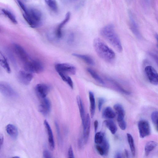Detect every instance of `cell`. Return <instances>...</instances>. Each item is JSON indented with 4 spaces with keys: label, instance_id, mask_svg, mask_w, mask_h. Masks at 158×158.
I'll use <instances>...</instances> for the list:
<instances>
[{
    "label": "cell",
    "instance_id": "cell-39",
    "mask_svg": "<svg viewBox=\"0 0 158 158\" xmlns=\"http://www.w3.org/2000/svg\"><path fill=\"white\" fill-rule=\"evenodd\" d=\"M68 157L69 158H74L73 148L71 146H70L69 148L68 151Z\"/></svg>",
    "mask_w": 158,
    "mask_h": 158
},
{
    "label": "cell",
    "instance_id": "cell-13",
    "mask_svg": "<svg viewBox=\"0 0 158 158\" xmlns=\"http://www.w3.org/2000/svg\"><path fill=\"white\" fill-rule=\"evenodd\" d=\"M82 125L83 128V141L85 143H86L89 136L90 127V119L89 114H87L86 116L84 122Z\"/></svg>",
    "mask_w": 158,
    "mask_h": 158
},
{
    "label": "cell",
    "instance_id": "cell-35",
    "mask_svg": "<svg viewBox=\"0 0 158 158\" xmlns=\"http://www.w3.org/2000/svg\"><path fill=\"white\" fill-rule=\"evenodd\" d=\"M6 53L8 56L9 59L10 60L12 63H13L15 66H16V63L15 59L11 52L8 49H7L6 50Z\"/></svg>",
    "mask_w": 158,
    "mask_h": 158
},
{
    "label": "cell",
    "instance_id": "cell-27",
    "mask_svg": "<svg viewBox=\"0 0 158 158\" xmlns=\"http://www.w3.org/2000/svg\"><path fill=\"white\" fill-rule=\"evenodd\" d=\"M114 108L116 112L118 117H124L125 112L123 106L120 104L117 103L114 105Z\"/></svg>",
    "mask_w": 158,
    "mask_h": 158
},
{
    "label": "cell",
    "instance_id": "cell-31",
    "mask_svg": "<svg viewBox=\"0 0 158 158\" xmlns=\"http://www.w3.org/2000/svg\"><path fill=\"white\" fill-rule=\"evenodd\" d=\"M2 11L10 20V21L15 24H16L17 23V22L15 19V16L10 11L5 10L4 9H2Z\"/></svg>",
    "mask_w": 158,
    "mask_h": 158
},
{
    "label": "cell",
    "instance_id": "cell-23",
    "mask_svg": "<svg viewBox=\"0 0 158 158\" xmlns=\"http://www.w3.org/2000/svg\"><path fill=\"white\" fill-rule=\"evenodd\" d=\"M104 123L112 134L115 133L117 130V127L113 120L108 119L105 120Z\"/></svg>",
    "mask_w": 158,
    "mask_h": 158
},
{
    "label": "cell",
    "instance_id": "cell-34",
    "mask_svg": "<svg viewBox=\"0 0 158 158\" xmlns=\"http://www.w3.org/2000/svg\"><path fill=\"white\" fill-rule=\"evenodd\" d=\"M117 121L120 128L123 130H125L126 128V123L124 118L117 117Z\"/></svg>",
    "mask_w": 158,
    "mask_h": 158
},
{
    "label": "cell",
    "instance_id": "cell-15",
    "mask_svg": "<svg viewBox=\"0 0 158 158\" xmlns=\"http://www.w3.org/2000/svg\"><path fill=\"white\" fill-rule=\"evenodd\" d=\"M44 124L48 136V142L49 148L51 150H53L55 148V145L52 129L46 120L44 121Z\"/></svg>",
    "mask_w": 158,
    "mask_h": 158
},
{
    "label": "cell",
    "instance_id": "cell-38",
    "mask_svg": "<svg viewBox=\"0 0 158 158\" xmlns=\"http://www.w3.org/2000/svg\"><path fill=\"white\" fill-rule=\"evenodd\" d=\"M43 157L44 158H51L52 157V155L50 152L48 150H44L43 152Z\"/></svg>",
    "mask_w": 158,
    "mask_h": 158
},
{
    "label": "cell",
    "instance_id": "cell-1",
    "mask_svg": "<svg viewBox=\"0 0 158 158\" xmlns=\"http://www.w3.org/2000/svg\"><path fill=\"white\" fill-rule=\"evenodd\" d=\"M100 34L118 52L122 51L123 48L120 40L113 24H109L103 27L101 30Z\"/></svg>",
    "mask_w": 158,
    "mask_h": 158
},
{
    "label": "cell",
    "instance_id": "cell-7",
    "mask_svg": "<svg viewBox=\"0 0 158 158\" xmlns=\"http://www.w3.org/2000/svg\"><path fill=\"white\" fill-rule=\"evenodd\" d=\"M0 92L5 97L8 98L15 97L17 95L16 92L8 83L0 81Z\"/></svg>",
    "mask_w": 158,
    "mask_h": 158
},
{
    "label": "cell",
    "instance_id": "cell-22",
    "mask_svg": "<svg viewBox=\"0 0 158 158\" xmlns=\"http://www.w3.org/2000/svg\"><path fill=\"white\" fill-rule=\"evenodd\" d=\"M0 65L8 73L11 72V69L6 59L0 51Z\"/></svg>",
    "mask_w": 158,
    "mask_h": 158
},
{
    "label": "cell",
    "instance_id": "cell-2",
    "mask_svg": "<svg viewBox=\"0 0 158 158\" xmlns=\"http://www.w3.org/2000/svg\"><path fill=\"white\" fill-rule=\"evenodd\" d=\"M93 45L97 55L103 60L111 62L115 59L114 52L100 38H96L94 39Z\"/></svg>",
    "mask_w": 158,
    "mask_h": 158
},
{
    "label": "cell",
    "instance_id": "cell-8",
    "mask_svg": "<svg viewBox=\"0 0 158 158\" xmlns=\"http://www.w3.org/2000/svg\"><path fill=\"white\" fill-rule=\"evenodd\" d=\"M139 136L141 138H144L150 135L151 129L149 122L145 120H141L138 124Z\"/></svg>",
    "mask_w": 158,
    "mask_h": 158
},
{
    "label": "cell",
    "instance_id": "cell-47",
    "mask_svg": "<svg viewBox=\"0 0 158 158\" xmlns=\"http://www.w3.org/2000/svg\"></svg>",
    "mask_w": 158,
    "mask_h": 158
},
{
    "label": "cell",
    "instance_id": "cell-45",
    "mask_svg": "<svg viewBox=\"0 0 158 158\" xmlns=\"http://www.w3.org/2000/svg\"><path fill=\"white\" fill-rule=\"evenodd\" d=\"M114 157L117 158H122V154L119 152H117L115 154Z\"/></svg>",
    "mask_w": 158,
    "mask_h": 158
},
{
    "label": "cell",
    "instance_id": "cell-6",
    "mask_svg": "<svg viewBox=\"0 0 158 158\" xmlns=\"http://www.w3.org/2000/svg\"><path fill=\"white\" fill-rule=\"evenodd\" d=\"M144 71L149 82L152 84L157 85L158 84V75L155 69L152 66H146Z\"/></svg>",
    "mask_w": 158,
    "mask_h": 158
},
{
    "label": "cell",
    "instance_id": "cell-12",
    "mask_svg": "<svg viewBox=\"0 0 158 158\" xmlns=\"http://www.w3.org/2000/svg\"><path fill=\"white\" fill-rule=\"evenodd\" d=\"M41 100V103L39 107V111L43 115H47L50 112L51 108L50 102L46 97Z\"/></svg>",
    "mask_w": 158,
    "mask_h": 158
},
{
    "label": "cell",
    "instance_id": "cell-9",
    "mask_svg": "<svg viewBox=\"0 0 158 158\" xmlns=\"http://www.w3.org/2000/svg\"><path fill=\"white\" fill-rule=\"evenodd\" d=\"M14 51L20 60L23 64L29 60L30 58L24 49L20 45L14 44L13 45Z\"/></svg>",
    "mask_w": 158,
    "mask_h": 158
},
{
    "label": "cell",
    "instance_id": "cell-29",
    "mask_svg": "<svg viewBox=\"0 0 158 158\" xmlns=\"http://www.w3.org/2000/svg\"><path fill=\"white\" fill-rule=\"evenodd\" d=\"M46 3L49 8L55 12H57L58 6L56 0H45Z\"/></svg>",
    "mask_w": 158,
    "mask_h": 158
},
{
    "label": "cell",
    "instance_id": "cell-28",
    "mask_svg": "<svg viewBox=\"0 0 158 158\" xmlns=\"http://www.w3.org/2000/svg\"><path fill=\"white\" fill-rule=\"evenodd\" d=\"M105 136V134L101 131L96 132L94 137L95 143L97 144H101Z\"/></svg>",
    "mask_w": 158,
    "mask_h": 158
},
{
    "label": "cell",
    "instance_id": "cell-40",
    "mask_svg": "<svg viewBox=\"0 0 158 158\" xmlns=\"http://www.w3.org/2000/svg\"><path fill=\"white\" fill-rule=\"evenodd\" d=\"M66 82L68 84L69 86L72 89H73V81L71 78V77L68 76Z\"/></svg>",
    "mask_w": 158,
    "mask_h": 158
},
{
    "label": "cell",
    "instance_id": "cell-20",
    "mask_svg": "<svg viewBox=\"0 0 158 158\" xmlns=\"http://www.w3.org/2000/svg\"><path fill=\"white\" fill-rule=\"evenodd\" d=\"M89 97L90 103V111L91 118L94 116L95 110V101L94 93L91 91L89 92Z\"/></svg>",
    "mask_w": 158,
    "mask_h": 158
},
{
    "label": "cell",
    "instance_id": "cell-43",
    "mask_svg": "<svg viewBox=\"0 0 158 158\" xmlns=\"http://www.w3.org/2000/svg\"><path fill=\"white\" fill-rule=\"evenodd\" d=\"M94 128L95 132H96L98 126V122L97 120L94 121Z\"/></svg>",
    "mask_w": 158,
    "mask_h": 158
},
{
    "label": "cell",
    "instance_id": "cell-19",
    "mask_svg": "<svg viewBox=\"0 0 158 158\" xmlns=\"http://www.w3.org/2000/svg\"><path fill=\"white\" fill-rule=\"evenodd\" d=\"M157 146V143L155 141H150L147 143L144 147L145 156H148L151 152Z\"/></svg>",
    "mask_w": 158,
    "mask_h": 158
},
{
    "label": "cell",
    "instance_id": "cell-4",
    "mask_svg": "<svg viewBox=\"0 0 158 158\" xmlns=\"http://www.w3.org/2000/svg\"><path fill=\"white\" fill-rule=\"evenodd\" d=\"M55 69L63 80L68 74L74 75L76 71L73 65L66 63H57L55 65Z\"/></svg>",
    "mask_w": 158,
    "mask_h": 158
},
{
    "label": "cell",
    "instance_id": "cell-18",
    "mask_svg": "<svg viewBox=\"0 0 158 158\" xmlns=\"http://www.w3.org/2000/svg\"><path fill=\"white\" fill-rule=\"evenodd\" d=\"M102 116L103 118L111 119L115 118L116 114L111 107L107 106L103 109Z\"/></svg>",
    "mask_w": 158,
    "mask_h": 158
},
{
    "label": "cell",
    "instance_id": "cell-16",
    "mask_svg": "<svg viewBox=\"0 0 158 158\" xmlns=\"http://www.w3.org/2000/svg\"><path fill=\"white\" fill-rule=\"evenodd\" d=\"M71 13L68 12L66 14L64 19L58 26L56 31V35L58 38H60L62 36V28L69 21L70 19Z\"/></svg>",
    "mask_w": 158,
    "mask_h": 158
},
{
    "label": "cell",
    "instance_id": "cell-5",
    "mask_svg": "<svg viewBox=\"0 0 158 158\" xmlns=\"http://www.w3.org/2000/svg\"><path fill=\"white\" fill-rule=\"evenodd\" d=\"M24 70L31 73H40L44 69L42 63L40 61L35 60H29L23 64Z\"/></svg>",
    "mask_w": 158,
    "mask_h": 158
},
{
    "label": "cell",
    "instance_id": "cell-32",
    "mask_svg": "<svg viewBox=\"0 0 158 158\" xmlns=\"http://www.w3.org/2000/svg\"><path fill=\"white\" fill-rule=\"evenodd\" d=\"M151 118L152 122L154 125L155 128L158 131V111H153L151 115Z\"/></svg>",
    "mask_w": 158,
    "mask_h": 158
},
{
    "label": "cell",
    "instance_id": "cell-44",
    "mask_svg": "<svg viewBox=\"0 0 158 158\" xmlns=\"http://www.w3.org/2000/svg\"><path fill=\"white\" fill-rule=\"evenodd\" d=\"M83 142H82V139H80L78 142V146L80 148H82V147L83 146Z\"/></svg>",
    "mask_w": 158,
    "mask_h": 158
},
{
    "label": "cell",
    "instance_id": "cell-21",
    "mask_svg": "<svg viewBox=\"0 0 158 158\" xmlns=\"http://www.w3.org/2000/svg\"><path fill=\"white\" fill-rule=\"evenodd\" d=\"M77 101L79 108L82 123L83 124L85 120V112L83 104L81 99L80 96H77Z\"/></svg>",
    "mask_w": 158,
    "mask_h": 158
},
{
    "label": "cell",
    "instance_id": "cell-17",
    "mask_svg": "<svg viewBox=\"0 0 158 158\" xmlns=\"http://www.w3.org/2000/svg\"><path fill=\"white\" fill-rule=\"evenodd\" d=\"M6 130L8 134L12 139H15L17 138L18 131L15 126L12 124H8L6 126Z\"/></svg>",
    "mask_w": 158,
    "mask_h": 158
},
{
    "label": "cell",
    "instance_id": "cell-33",
    "mask_svg": "<svg viewBox=\"0 0 158 158\" xmlns=\"http://www.w3.org/2000/svg\"><path fill=\"white\" fill-rule=\"evenodd\" d=\"M109 81L112 82V83L119 90V91L127 95L130 94V92L125 89L115 81L111 79H109Z\"/></svg>",
    "mask_w": 158,
    "mask_h": 158
},
{
    "label": "cell",
    "instance_id": "cell-36",
    "mask_svg": "<svg viewBox=\"0 0 158 158\" xmlns=\"http://www.w3.org/2000/svg\"><path fill=\"white\" fill-rule=\"evenodd\" d=\"M105 102V99L103 98H99L98 100V107L99 111H100L103 104Z\"/></svg>",
    "mask_w": 158,
    "mask_h": 158
},
{
    "label": "cell",
    "instance_id": "cell-42",
    "mask_svg": "<svg viewBox=\"0 0 158 158\" xmlns=\"http://www.w3.org/2000/svg\"><path fill=\"white\" fill-rule=\"evenodd\" d=\"M4 141V137L2 134H0V148L3 144Z\"/></svg>",
    "mask_w": 158,
    "mask_h": 158
},
{
    "label": "cell",
    "instance_id": "cell-30",
    "mask_svg": "<svg viewBox=\"0 0 158 158\" xmlns=\"http://www.w3.org/2000/svg\"><path fill=\"white\" fill-rule=\"evenodd\" d=\"M101 144H102V145H101V146L102 147L104 151V155H107L109 150L110 145L108 141L106 138L105 136Z\"/></svg>",
    "mask_w": 158,
    "mask_h": 158
},
{
    "label": "cell",
    "instance_id": "cell-10",
    "mask_svg": "<svg viewBox=\"0 0 158 158\" xmlns=\"http://www.w3.org/2000/svg\"><path fill=\"white\" fill-rule=\"evenodd\" d=\"M33 78L32 73L26 71H20L18 74L19 81L22 84L28 85L30 84Z\"/></svg>",
    "mask_w": 158,
    "mask_h": 158
},
{
    "label": "cell",
    "instance_id": "cell-46",
    "mask_svg": "<svg viewBox=\"0 0 158 158\" xmlns=\"http://www.w3.org/2000/svg\"><path fill=\"white\" fill-rule=\"evenodd\" d=\"M124 152L126 156L127 157H129V153L127 150L126 149H125Z\"/></svg>",
    "mask_w": 158,
    "mask_h": 158
},
{
    "label": "cell",
    "instance_id": "cell-26",
    "mask_svg": "<svg viewBox=\"0 0 158 158\" xmlns=\"http://www.w3.org/2000/svg\"><path fill=\"white\" fill-rule=\"evenodd\" d=\"M127 137L131 154L133 156H135V149L133 138L131 135L129 133L127 134Z\"/></svg>",
    "mask_w": 158,
    "mask_h": 158
},
{
    "label": "cell",
    "instance_id": "cell-3",
    "mask_svg": "<svg viewBox=\"0 0 158 158\" xmlns=\"http://www.w3.org/2000/svg\"><path fill=\"white\" fill-rule=\"evenodd\" d=\"M23 16L24 19L32 28L40 27L42 24L43 16L41 12L34 8H27Z\"/></svg>",
    "mask_w": 158,
    "mask_h": 158
},
{
    "label": "cell",
    "instance_id": "cell-37",
    "mask_svg": "<svg viewBox=\"0 0 158 158\" xmlns=\"http://www.w3.org/2000/svg\"><path fill=\"white\" fill-rule=\"evenodd\" d=\"M96 148L100 155L101 156L104 155V151L101 145L99 144H97L96 146Z\"/></svg>",
    "mask_w": 158,
    "mask_h": 158
},
{
    "label": "cell",
    "instance_id": "cell-24",
    "mask_svg": "<svg viewBox=\"0 0 158 158\" xmlns=\"http://www.w3.org/2000/svg\"><path fill=\"white\" fill-rule=\"evenodd\" d=\"M73 55L83 60L87 64L90 65H94V62L93 59L90 56L85 55L77 53H73Z\"/></svg>",
    "mask_w": 158,
    "mask_h": 158
},
{
    "label": "cell",
    "instance_id": "cell-14",
    "mask_svg": "<svg viewBox=\"0 0 158 158\" xmlns=\"http://www.w3.org/2000/svg\"><path fill=\"white\" fill-rule=\"evenodd\" d=\"M130 28L135 36L138 39H141L142 35L139 30L138 25L131 12L129 13Z\"/></svg>",
    "mask_w": 158,
    "mask_h": 158
},
{
    "label": "cell",
    "instance_id": "cell-41",
    "mask_svg": "<svg viewBox=\"0 0 158 158\" xmlns=\"http://www.w3.org/2000/svg\"><path fill=\"white\" fill-rule=\"evenodd\" d=\"M74 36L73 33H71L69 35L68 39V43L69 44H72L74 40Z\"/></svg>",
    "mask_w": 158,
    "mask_h": 158
},
{
    "label": "cell",
    "instance_id": "cell-25",
    "mask_svg": "<svg viewBox=\"0 0 158 158\" xmlns=\"http://www.w3.org/2000/svg\"><path fill=\"white\" fill-rule=\"evenodd\" d=\"M87 71L96 81L102 85L104 84L105 83L103 80L94 70L92 69L88 68L87 69Z\"/></svg>",
    "mask_w": 158,
    "mask_h": 158
},
{
    "label": "cell",
    "instance_id": "cell-11",
    "mask_svg": "<svg viewBox=\"0 0 158 158\" xmlns=\"http://www.w3.org/2000/svg\"><path fill=\"white\" fill-rule=\"evenodd\" d=\"M50 90V87L45 84H38L35 87L36 94L40 99L46 97Z\"/></svg>",
    "mask_w": 158,
    "mask_h": 158
}]
</instances>
